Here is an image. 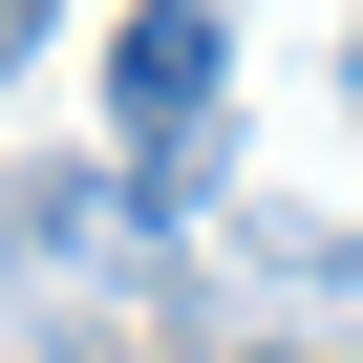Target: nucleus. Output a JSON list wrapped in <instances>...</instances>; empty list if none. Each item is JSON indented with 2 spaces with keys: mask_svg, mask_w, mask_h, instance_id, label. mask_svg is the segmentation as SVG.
<instances>
[{
  "mask_svg": "<svg viewBox=\"0 0 363 363\" xmlns=\"http://www.w3.org/2000/svg\"><path fill=\"white\" fill-rule=\"evenodd\" d=\"M171 235H193V214H171L150 171H22V193H0V278H128V299H193Z\"/></svg>",
  "mask_w": 363,
  "mask_h": 363,
  "instance_id": "nucleus-1",
  "label": "nucleus"
},
{
  "mask_svg": "<svg viewBox=\"0 0 363 363\" xmlns=\"http://www.w3.org/2000/svg\"><path fill=\"white\" fill-rule=\"evenodd\" d=\"M214 235H235V278H278V299H363V235H320V214H257V193H214Z\"/></svg>",
  "mask_w": 363,
  "mask_h": 363,
  "instance_id": "nucleus-2",
  "label": "nucleus"
},
{
  "mask_svg": "<svg viewBox=\"0 0 363 363\" xmlns=\"http://www.w3.org/2000/svg\"><path fill=\"white\" fill-rule=\"evenodd\" d=\"M342 107H363V43H342Z\"/></svg>",
  "mask_w": 363,
  "mask_h": 363,
  "instance_id": "nucleus-3",
  "label": "nucleus"
}]
</instances>
